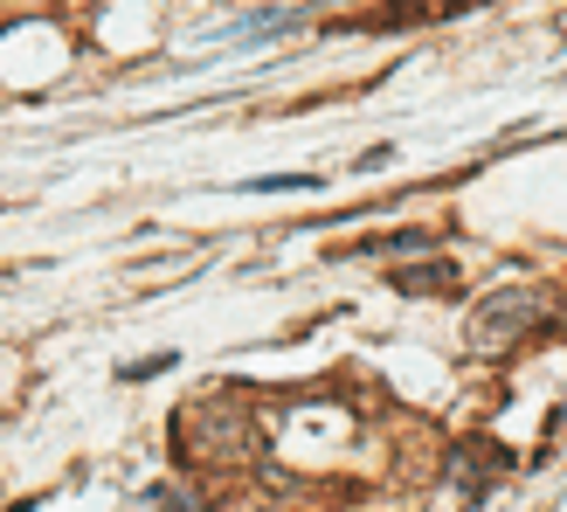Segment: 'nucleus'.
<instances>
[{"label": "nucleus", "instance_id": "nucleus-1", "mask_svg": "<svg viewBox=\"0 0 567 512\" xmlns=\"http://www.w3.org/2000/svg\"><path fill=\"white\" fill-rule=\"evenodd\" d=\"M540 311H547V298H540V291H526V284H505V291H492L485 305L471 311L464 339H471V347H513L519 332L540 326Z\"/></svg>", "mask_w": 567, "mask_h": 512}, {"label": "nucleus", "instance_id": "nucleus-3", "mask_svg": "<svg viewBox=\"0 0 567 512\" xmlns=\"http://www.w3.org/2000/svg\"><path fill=\"white\" fill-rule=\"evenodd\" d=\"M146 505H153V512H208L202 499H187L181 485H153V492H146Z\"/></svg>", "mask_w": 567, "mask_h": 512}, {"label": "nucleus", "instance_id": "nucleus-2", "mask_svg": "<svg viewBox=\"0 0 567 512\" xmlns=\"http://www.w3.org/2000/svg\"><path fill=\"white\" fill-rule=\"evenodd\" d=\"M394 284H402V291H450L457 277H450V264H430V270H402Z\"/></svg>", "mask_w": 567, "mask_h": 512}]
</instances>
